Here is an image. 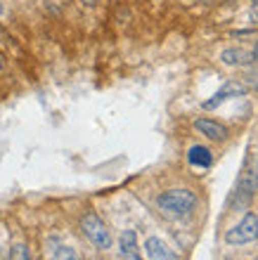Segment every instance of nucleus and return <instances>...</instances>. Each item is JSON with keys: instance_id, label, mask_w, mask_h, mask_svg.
I'll list each match as a JSON object with an SVG mask.
<instances>
[{"instance_id": "423d86ee", "label": "nucleus", "mask_w": 258, "mask_h": 260, "mask_svg": "<svg viewBox=\"0 0 258 260\" xmlns=\"http://www.w3.org/2000/svg\"><path fill=\"white\" fill-rule=\"evenodd\" d=\"M258 189V164L251 166V168H246L242 173V178L237 182V197H242L239 204H249V199L253 197V192Z\"/></svg>"}, {"instance_id": "0eeeda50", "label": "nucleus", "mask_w": 258, "mask_h": 260, "mask_svg": "<svg viewBox=\"0 0 258 260\" xmlns=\"http://www.w3.org/2000/svg\"><path fill=\"white\" fill-rule=\"evenodd\" d=\"M220 62L227 67H251L256 62L253 50H244V48H227L220 52Z\"/></svg>"}, {"instance_id": "9d476101", "label": "nucleus", "mask_w": 258, "mask_h": 260, "mask_svg": "<svg viewBox=\"0 0 258 260\" xmlns=\"http://www.w3.org/2000/svg\"><path fill=\"white\" fill-rule=\"evenodd\" d=\"M119 246H121V258L123 260H142L140 258V251H137V234L135 230H126L119 239Z\"/></svg>"}, {"instance_id": "f257e3e1", "label": "nucleus", "mask_w": 258, "mask_h": 260, "mask_svg": "<svg viewBox=\"0 0 258 260\" xmlns=\"http://www.w3.org/2000/svg\"><path fill=\"white\" fill-rule=\"evenodd\" d=\"M156 204L166 215H173V218H183V215H190L197 206V197L190 192V189H168V192L159 194Z\"/></svg>"}, {"instance_id": "f8f14e48", "label": "nucleus", "mask_w": 258, "mask_h": 260, "mask_svg": "<svg viewBox=\"0 0 258 260\" xmlns=\"http://www.w3.org/2000/svg\"><path fill=\"white\" fill-rule=\"evenodd\" d=\"M242 83H244L249 90H258V71H246V76L242 78Z\"/></svg>"}, {"instance_id": "ddd939ff", "label": "nucleus", "mask_w": 258, "mask_h": 260, "mask_svg": "<svg viewBox=\"0 0 258 260\" xmlns=\"http://www.w3.org/2000/svg\"><path fill=\"white\" fill-rule=\"evenodd\" d=\"M12 260H28L26 246H14L12 248Z\"/></svg>"}, {"instance_id": "9b49d317", "label": "nucleus", "mask_w": 258, "mask_h": 260, "mask_svg": "<svg viewBox=\"0 0 258 260\" xmlns=\"http://www.w3.org/2000/svg\"><path fill=\"white\" fill-rule=\"evenodd\" d=\"M52 260H81L71 246H57L52 248Z\"/></svg>"}, {"instance_id": "20e7f679", "label": "nucleus", "mask_w": 258, "mask_h": 260, "mask_svg": "<svg viewBox=\"0 0 258 260\" xmlns=\"http://www.w3.org/2000/svg\"><path fill=\"white\" fill-rule=\"evenodd\" d=\"M246 92H249V88H246L244 83H242V78L225 81L223 88L218 90L216 95L211 97V100H204V102H202V109L211 111V109H216V107H220V104H225L227 100H232V97H244Z\"/></svg>"}, {"instance_id": "f3484780", "label": "nucleus", "mask_w": 258, "mask_h": 260, "mask_svg": "<svg viewBox=\"0 0 258 260\" xmlns=\"http://www.w3.org/2000/svg\"><path fill=\"white\" fill-rule=\"evenodd\" d=\"M83 3H88V5H95L97 0H83Z\"/></svg>"}, {"instance_id": "2eb2a0df", "label": "nucleus", "mask_w": 258, "mask_h": 260, "mask_svg": "<svg viewBox=\"0 0 258 260\" xmlns=\"http://www.w3.org/2000/svg\"><path fill=\"white\" fill-rule=\"evenodd\" d=\"M5 69V57H3V52H0V71Z\"/></svg>"}, {"instance_id": "1a4fd4ad", "label": "nucleus", "mask_w": 258, "mask_h": 260, "mask_svg": "<svg viewBox=\"0 0 258 260\" xmlns=\"http://www.w3.org/2000/svg\"><path fill=\"white\" fill-rule=\"evenodd\" d=\"M187 161H190V166L204 171V168L213 166V154H211V149L204 147V144H194V147H190V151H187Z\"/></svg>"}, {"instance_id": "4468645a", "label": "nucleus", "mask_w": 258, "mask_h": 260, "mask_svg": "<svg viewBox=\"0 0 258 260\" xmlns=\"http://www.w3.org/2000/svg\"><path fill=\"white\" fill-rule=\"evenodd\" d=\"M249 19H251V24H258V3H253V7L249 10Z\"/></svg>"}, {"instance_id": "39448f33", "label": "nucleus", "mask_w": 258, "mask_h": 260, "mask_svg": "<svg viewBox=\"0 0 258 260\" xmlns=\"http://www.w3.org/2000/svg\"><path fill=\"white\" fill-rule=\"evenodd\" d=\"M194 128L202 133L204 137H209V140H216V142H225L227 137H230V130H227V125L218 123V121H213V118H206V116H199L194 118Z\"/></svg>"}, {"instance_id": "6e6552de", "label": "nucleus", "mask_w": 258, "mask_h": 260, "mask_svg": "<svg viewBox=\"0 0 258 260\" xmlns=\"http://www.w3.org/2000/svg\"><path fill=\"white\" fill-rule=\"evenodd\" d=\"M145 253L150 260H178V255L168 248V244L161 241L159 237H150L145 241Z\"/></svg>"}, {"instance_id": "a211bd4d", "label": "nucleus", "mask_w": 258, "mask_h": 260, "mask_svg": "<svg viewBox=\"0 0 258 260\" xmlns=\"http://www.w3.org/2000/svg\"><path fill=\"white\" fill-rule=\"evenodd\" d=\"M253 3H258V0H253Z\"/></svg>"}, {"instance_id": "f03ea898", "label": "nucleus", "mask_w": 258, "mask_h": 260, "mask_svg": "<svg viewBox=\"0 0 258 260\" xmlns=\"http://www.w3.org/2000/svg\"><path fill=\"white\" fill-rule=\"evenodd\" d=\"M81 230L93 246L102 248V251L111 246V232H109V227L104 225V220L100 218V215H95V213H85V215H83Z\"/></svg>"}, {"instance_id": "7ed1b4c3", "label": "nucleus", "mask_w": 258, "mask_h": 260, "mask_svg": "<svg viewBox=\"0 0 258 260\" xmlns=\"http://www.w3.org/2000/svg\"><path fill=\"white\" fill-rule=\"evenodd\" d=\"M258 239V215L256 213H246L244 220L225 232V241L230 246H242V244H251Z\"/></svg>"}, {"instance_id": "dca6fc26", "label": "nucleus", "mask_w": 258, "mask_h": 260, "mask_svg": "<svg viewBox=\"0 0 258 260\" xmlns=\"http://www.w3.org/2000/svg\"><path fill=\"white\" fill-rule=\"evenodd\" d=\"M253 57H256V62H258V41H256V45H253Z\"/></svg>"}]
</instances>
